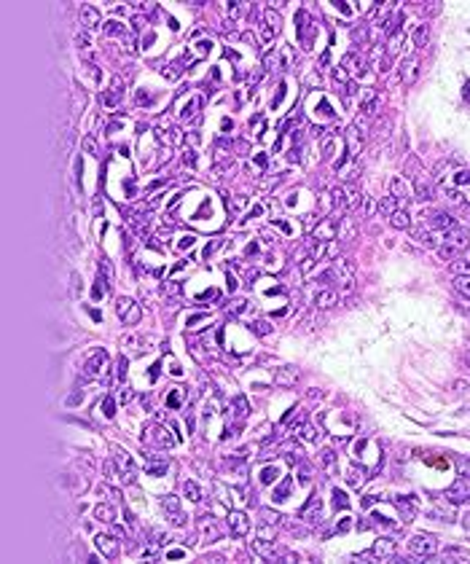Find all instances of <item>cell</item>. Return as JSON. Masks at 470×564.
<instances>
[{
  "label": "cell",
  "mask_w": 470,
  "mask_h": 564,
  "mask_svg": "<svg viewBox=\"0 0 470 564\" xmlns=\"http://www.w3.org/2000/svg\"><path fill=\"white\" fill-rule=\"evenodd\" d=\"M433 196H435L433 183H427L425 177H419V180H416V199H425L427 202V199H433Z\"/></svg>",
  "instance_id": "cell-22"
},
{
  "label": "cell",
  "mask_w": 470,
  "mask_h": 564,
  "mask_svg": "<svg viewBox=\"0 0 470 564\" xmlns=\"http://www.w3.org/2000/svg\"><path fill=\"white\" fill-rule=\"evenodd\" d=\"M299 435H304L307 441H314V438H317V430L312 427V424H304V427H299Z\"/></svg>",
  "instance_id": "cell-40"
},
{
  "label": "cell",
  "mask_w": 470,
  "mask_h": 564,
  "mask_svg": "<svg viewBox=\"0 0 470 564\" xmlns=\"http://www.w3.org/2000/svg\"><path fill=\"white\" fill-rule=\"evenodd\" d=\"M102 274H108V277H113V266H110V263H102Z\"/></svg>",
  "instance_id": "cell-52"
},
{
  "label": "cell",
  "mask_w": 470,
  "mask_h": 564,
  "mask_svg": "<svg viewBox=\"0 0 470 564\" xmlns=\"http://www.w3.org/2000/svg\"><path fill=\"white\" fill-rule=\"evenodd\" d=\"M390 223H392V229H408V226H411V218H408V212L395 210L392 215H390Z\"/></svg>",
  "instance_id": "cell-23"
},
{
  "label": "cell",
  "mask_w": 470,
  "mask_h": 564,
  "mask_svg": "<svg viewBox=\"0 0 470 564\" xmlns=\"http://www.w3.org/2000/svg\"><path fill=\"white\" fill-rule=\"evenodd\" d=\"M121 94H124V91H121V83H116L113 91H110V94H105V105H108V108H113L118 99H121Z\"/></svg>",
  "instance_id": "cell-32"
},
{
  "label": "cell",
  "mask_w": 470,
  "mask_h": 564,
  "mask_svg": "<svg viewBox=\"0 0 470 564\" xmlns=\"http://www.w3.org/2000/svg\"><path fill=\"white\" fill-rule=\"evenodd\" d=\"M379 210L385 212V215H392V212H395V199L392 196H385V199H382V204H379Z\"/></svg>",
  "instance_id": "cell-38"
},
{
  "label": "cell",
  "mask_w": 470,
  "mask_h": 564,
  "mask_svg": "<svg viewBox=\"0 0 470 564\" xmlns=\"http://www.w3.org/2000/svg\"><path fill=\"white\" fill-rule=\"evenodd\" d=\"M457 183H460V185H465V183H468V172H465V169H462L460 175H457Z\"/></svg>",
  "instance_id": "cell-51"
},
{
  "label": "cell",
  "mask_w": 470,
  "mask_h": 564,
  "mask_svg": "<svg viewBox=\"0 0 470 564\" xmlns=\"http://www.w3.org/2000/svg\"><path fill=\"white\" fill-rule=\"evenodd\" d=\"M97 519L100 521H116V513H113V508H108V505H97Z\"/></svg>",
  "instance_id": "cell-31"
},
{
  "label": "cell",
  "mask_w": 470,
  "mask_h": 564,
  "mask_svg": "<svg viewBox=\"0 0 470 564\" xmlns=\"http://www.w3.org/2000/svg\"><path fill=\"white\" fill-rule=\"evenodd\" d=\"M363 76V59L357 54H344L341 65L336 68V78L339 81H349V78H360Z\"/></svg>",
  "instance_id": "cell-2"
},
{
  "label": "cell",
  "mask_w": 470,
  "mask_h": 564,
  "mask_svg": "<svg viewBox=\"0 0 470 564\" xmlns=\"http://www.w3.org/2000/svg\"><path fill=\"white\" fill-rule=\"evenodd\" d=\"M468 274H460V277H457V280H454V290H457V293H460L462 298H468L470 296V288H468Z\"/></svg>",
  "instance_id": "cell-29"
},
{
  "label": "cell",
  "mask_w": 470,
  "mask_h": 564,
  "mask_svg": "<svg viewBox=\"0 0 470 564\" xmlns=\"http://www.w3.org/2000/svg\"><path fill=\"white\" fill-rule=\"evenodd\" d=\"M185 497H188V500H194V502H199L202 500V489L199 486H196V483H185Z\"/></svg>",
  "instance_id": "cell-34"
},
{
  "label": "cell",
  "mask_w": 470,
  "mask_h": 564,
  "mask_svg": "<svg viewBox=\"0 0 470 564\" xmlns=\"http://www.w3.org/2000/svg\"><path fill=\"white\" fill-rule=\"evenodd\" d=\"M169 406H172V408H177V406H180V390H177L175 395H169Z\"/></svg>",
  "instance_id": "cell-49"
},
{
  "label": "cell",
  "mask_w": 470,
  "mask_h": 564,
  "mask_svg": "<svg viewBox=\"0 0 470 564\" xmlns=\"http://www.w3.org/2000/svg\"><path fill=\"white\" fill-rule=\"evenodd\" d=\"M347 140H349V154L357 156L360 154V145H363V132L357 127H349L347 129Z\"/></svg>",
  "instance_id": "cell-20"
},
{
  "label": "cell",
  "mask_w": 470,
  "mask_h": 564,
  "mask_svg": "<svg viewBox=\"0 0 470 564\" xmlns=\"http://www.w3.org/2000/svg\"><path fill=\"white\" fill-rule=\"evenodd\" d=\"M403 38H406V35H403V30H398V32H395V35H392V41H390V54H395V51L400 49ZM390 54H387V57H390Z\"/></svg>",
  "instance_id": "cell-37"
},
{
  "label": "cell",
  "mask_w": 470,
  "mask_h": 564,
  "mask_svg": "<svg viewBox=\"0 0 470 564\" xmlns=\"http://www.w3.org/2000/svg\"><path fill=\"white\" fill-rule=\"evenodd\" d=\"M333 231H336V221H328L325 226H320L317 237H322V242H325V240H330V237H333Z\"/></svg>",
  "instance_id": "cell-35"
},
{
  "label": "cell",
  "mask_w": 470,
  "mask_h": 564,
  "mask_svg": "<svg viewBox=\"0 0 470 564\" xmlns=\"http://www.w3.org/2000/svg\"><path fill=\"white\" fill-rule=\"evenodd\" d=\"M167 556H169V559H183V551H169Z\"/></svg>",
  "instance_id": "cell-53"
},
{
  "label": "cell",
  "mask_w": 470,
  "mask_h": 564,
  "mask_svg": "<svg viewBox=\"0 0 470 564\" xmlns=\"http://www.w3.org/2000/svg\"><path fill=\"white\" fill-rule=\"evenodd\" d=\"M234 408H239V416H247V403H244V398H236Z\"/></svg>",
  "instance_id": "cell-47"
},
{
  "label": "cell",
  "mask_w": 470,
  "mask_h": 564,
  "mask_svg": "<svg viewBox=\"0 0 470 564\" xmlns=\"http://www.w3.org/2000/svg\"><path fill=\"white\" fill-rule=\"evenodd\" d=\"M446 244H449V247H454V250H462L468 244V231L452 226V229L446 231Z\"/></svg>",
  "instance_id": "cell-14"
},
{
  "label": "cell",
  "mask_w": 470,
  "mask_h": 564,
  "mask_svg": "<svg viewBox=\"0 0 470 564\" xmlns=\"http://www.w3.org/2000/svg\"><path fill=\"white\" fill-rule=\"evenodd\" d=\"M242 11H244L242 5H231V16H234V19H236V16H242Z\"/></svg>",
  "instance_id": "cell-50"
},
{
  "label": "cell",
  "mask_w": 470,
  "mask_h": 564,
  "mask_svg": "<svg viewBox=\"0 0 470 564\" xmlns=\"http://www.w3.org/2000/svg\"><path fill=\"white\" fill-rule=\"evenodd\" d=\"M167 465H169L167 460H154V462L148 460V470H151V476H164V473H167Z\"/></svg>",
  "instance_id": "cell-30"
},
{
  "label": "cell",
  "mask_w": 470,
  "mask_h": 564,
  "mask_svg": "<svg viewBox=\"0 0 470 564\" xmlns=\"http://www.w3.org/2000/svg\"><path fill=\"white\" fill-rule=\"evenodd\" d=\"M145 441H151V443H156V446H172V435H167L161 427H154V430H148V435H145Z\"/></svg>",
  "instance_id": "cell-19"
},
{
  "label": "cell",
  "mask_w": 470,
  "mask_h": 564,
  "mask_svg": "<svg viewBox=\"0 0 470 564\" xmlns=\"http://www.w3.org/2000/svg\"><path fill=\"white\" fill-rule=\"evenodd\" d=\"M416 78H419V59H416V57H406L400 62V81L411 86Z\"/></svg>",
  "instance_id": "cell-7"
},
{
  "label": "cell",
  "mask_w": 470,
  "mask_h": 564,
  "mask_svg": "<svg viewBox=\"0 0 470 564\" xmlns=\"http://www.w3.org/2000/svg\"><path fill=\"white\" fill-rule=\"evenodd\" d=\"M408 194H411V191H408L406 180H403V177H395L392 180V199H408Z\"/></svg>",
  "instance_id": "cell-27"
},
{
  "label": "cell",
  "mask_w": 470,
  "mask_h": 564,
  "mask_svg": "<svg viewBox=\"0 0 470 564\" xmlns=\"http://www.w3.org/2000/svg\"><path fill=\"white\" fill-rule=\"evenodd\" d=\"M161 505H164V510H167V516H172V521H175L177 527H183V524H185V513L180 510V505H177V497H164Z\"/></svg>",
  "instance_id": "cell-13"
},
{
  "label": "cell",
  "mask_w": 470,
  "mask_h": 564,
  "mask_svg": "<svg viewBox=\"0 0 470 564\" xmlns=\"http://www.w3.org/2000/svg\"><path fill=\"white\" fill-rule=\"evenodd\" d=\"M382 99L376 94H371L368 99H363V116H376V110H379Z\"/></svg>",
  "instance_id": "cell-28"
},
{
  "label": "cell",
  "mask_w": 470,
  "mask_h": 564,
  "mask_svg": "<svg viewBox=\"0 0 470 564\" xmlns=\"http://www.w3.org/2000/svg\"><path fill=\"white\" fill-rule=\"evenodd\" d=\"M328 280H336L344 290H352L355 288V261H349V258L336 261L333 269L328 271Z\"/></svg>",
  "instance_id": "cell-1"
},
{
  "label": "cell",
  "mask_w": 470,
  "mask_h": 564,
  "mask_svg": "<svg viewBox=\"0 0 470 564\" xmlns=\"http://www.w3.org/2000/svg\"><path fill=\"white\" fill-rule=\"evenodd\" d=\"M81 16H83V24H86V27H94V24H100V11H97L94 5H86V8L81 11Z\"/></svg>",
  "instance_id": "cell-26"
},
{
  "label": "cell",
  "mask_w": 470,
  "mask_h": 564,
  "mask_svg": "<svg viewBox=\"0 0 470 564\" xmlns=\"http://www.w3.org/2000/svg\"><path fill=\"white\" fill-rule=\"evenodd\" d=\"M333 497H336V500H333L336 510H339L341 505H347V497H344V492H339V489H336V492H333Z\"/></svg>",
  "instance_id": "cell-45"
},
{
  "label": "cell",
  "mask_w": 470,
  "mask_h": 564,
  "mask_svg": "<svg viewBox=\"0 0 470 564\" xmlns=\"http://www.w3.org/2000/svg\"><path fill=\"white\" fill-rule=\"evenodd\" d=\"M414 237H416V240H419L422 244H425V247H441L438 240H435V234H433V231L427 234V229H416V231H414Z\"/></svg>",
  "instance_id": "cell-25"
},
{
  "label": "cell",
  "mask_w": 470,
  "mask_h": 564,
  "mask_svg": "<svg viewBox=\"0 0 470 564\" xmlns=\"http://www.w3.org/2000/svg\"><path fill=\"white\" fill-rule=\"evenodd\" d=\"M468 494H470V489H468V473H462L460 481L449 489V502H465Z\"/></svg>",
  "instance_id": "cell-10"
},
{
  "label": "cell",
  "mask_w": 470,
  "mask_h": 564,
  "mask_svg": "<svg viewBox=\"0 0 470 564\" xmlns=\"http://www.w3.org/2000/svg\"><path fill=\"white\" fill-rule=\"evenodd\" d=\"M374 556L376 559H392L395 556V540H390V537H379V540L374 543Z\"/></svg>",
  "instance_id": "cell-12"
},
{
  "label": "cell",
  "mask_w": 470,
  "mask_h": 564,
  "mask_svg": "<svg viewBox=\"0 0 470 564\" xmlns=\"http://www.w3.org/2000/svg\"><path fill=\"white\" fill-rule=\"evenodd\" d=\"M304 519H307L309 524H317V521H320L322 519V516H320V500H317V497H312V500H309V505L307 508H304Z\"/></svg>",
  "instance_id": "cell-21"
},
{
  "label": "cell",
  "mask_w": 470,
  "mask_h": 564,
  "mask_svg": "<svg viewBox=\"0 0 470 564\" xmlns=\"http://www.w3.org/2000/svg\"><path fill=\"white\" fill-rule=\"evenodd\" d=\"M121 32H124V27L118 22H108V24H105V35H121Z\"/></svg>",
  "instance_id": "cell-42"
},
{
  "label": "cell",
  "mask_w": 470,
  "mask_h": 564,
  "mask_svg": "<svg viewBox=\"0 0 470 564\" xmlns=\"http://www.w3.org/2000/svg\"><path fill=\"white\" fill-rule=\"evenodd\" d=\"M105 366H108V352H105V349H94L83 363V376L86 379H94V376H100V371Z\"/></svg>",
  "instance_id": "cell-4"
},
{
  "label": "cell",
  "mask_w": 470,
  "mask_h": 564,
  "mask_svg": "<svg viewBox=\"0 0 470 564\" xmlns=\"http://www.w3.org/2000/svg\"><path fill=\"white\" fill-rule=\"evenodd\" d=\"M333 207L336 210H341V207H352L355 204V194L349 188H333Z\"/></svg>",
  "instance_id": "cell-15"
},
{
  "label": "cell",
  "mask_w": 470,
  "mask_h": 564,
  "mask_svg": "<svg viewBox=\"0 0 470 564\" xmlns=\"http://www.w3.org/2000/svg\"><path fill=\"white\" fill-rule=\"evenodd\" d=\"M229 527H231V532H234L236 537H247V532H250V519L242 513V510H234V513L229 516Z\"/></svg>",
  "instance_id": "cell-8"
},
{
  "label": "cell",
  "mask_w": 470,
  "mask_h": 564,
  "mask_svg": "<svg viewBox=\"0 0 470 564\" xmlns=\"http://www.w3.org/2000/svg\"><path fill=\"white\" fill-rule=\"evenodd\" d=\"M277 479V468H263V473H261V483H271Z\"/></svg>",
  "instance_id": "cell-41"
},
{
  "label": "cell",
  "mask_w": 470,
  "mask_h": 564,
  "mask_svg": "<svg viewBox=\"0 0 470 564\" xmlns=\"http://www.w3.org/2000/svg\"><path fill=\"white\" fill-rule=\"evenodd\" d=\"M438 250H441V255L446 258V261H452V258L457 255V250H454V247H449V244H443V247H438Z\"/></svg>",
  "instance_id": "cell-46"
},
{
  "label": "cell",
  "mask_w": 470,
  "mask_h": 564,
  "mask_svg": "<svg viewBox=\"0 0 470 564\" xmlns=\"http://www.w3.org/2000/svg\"><path fill=\"white\" fill-rule=\"evenodd\" d=\"M454 226V215H449V212H443V210H430L425 212V229H452Z\"/></svg>",
  "instance_id": "cell-6"
},
{
  "label": "cell",
  "mask_w": 470,
  "mask_h": 564,
  "mask_svg": "<svg viewBox=\"0 0 470 564\" xmlns=\"http://www.w3.org/2000/svg\"><path fill=\"white\" fill-rule=\"evenodd\" d=\"M314 304H317L320 309H330V307H336V304H339V293L325 288V290H320V293L314 296Z\"/></svg>",
  "instance_id": "cell-18"
},
{
  "label": "cell",
  "mask_w": 470,
  "mask_h": 564,
  "mask_svg": "<svg viewBox=\"0 0 470 564\" xmlns=\"http://www.w3.org/2000/svg\"><path fill=\"white\" fill-rule=\"evenodd\" d=\"M253 551H255L258 556H263L266 562L280 559V548H277L271 540H255V543H253Z\"/></svg>",
  "instance_id": "cell-9"
},
{
  "label": "cell",
  "mask_w": 470,
  "mask_h": 564,
  "mask_svg": "<svg viewBox=\"0 0 470 564\" xmlns=\"http://www.w3.org/2000/svg\"><path fill=\"white\" fill-rule=\"evenodd\" d=\"M427 35H430V24H419V27L411 32V41H414L416 49H422V46L427 43Z\"/></svg>",
  "instance_id": "cell-24"
},
{
  "label": "cell",
  "mask_w": 470,
  "mask_h": 564,
  "mask_svg": "<svg viewBox=\"0 0 470 564\" xmlns=\"http://www.w3.org/2000/svg\"><path fill=\"white\" fill-rule=\"evenodd\" d=\"M274 382L280 384V387H293V384L299 382V371L296 368H280L274 374Z\"/></svg>",
  "instance_id": "cell-16"
},
{
  "label": "cell",
  "mask_w": 470,
  "mask_h": 564,
  "mask_svg": "<svg viewBox=\"0 0 470 564\" xmlns=\"http://www.w3.org/2000/svg\"><path fill=\"white\" fill-rule=\"evenodd\" d=\"M113 408H116L113 401H102V414H105V416H113V414H116Z\"/></svg>",
  "instance_id": "cell-44"
},
{
  "label": "cell",
  "mask_w": 470,
  "mask_h": 564,
  "mask_svg": "<svg viewBox=\"0 0 470 564\" xmlns=\"http://www.w3.org/2000/svg\"><path fill=\"white\" fill-rule=\"evenodd\" d=\"M408 554H411L414 559H430V556L435 554V540L427 535H414L411 540H408Z\"/></svg>",
  "instance_id": "cell-3"
},
{
  "label": "cell",
  "mask_w": 470,
  "mask_h": 564,
  "mask_svg": "<svg viewBox=\"0 0 470 564\" xmlns=\"http://www.w3.org/2000/svg\"><path fill=\"white\" fill-rule=\"evenodd\" d=\"M199 108H202V97H194V99L188 102V108H185L183 116H194V113H199Z\"/></svg>",
  "instance_id": "cell-39"
},
{
  "label": "cell",
  "mask_w": 470,
  "mask_h": 564,
  "mask_svg": "<svg viewBox=\"0 0 470 564\" xmlns=\"http://www.w3.org/2000/svg\"><path fill=\"white\" fill-rule=\"evenodd\" d=\"M97 548H100L102 554L108 556V559H116L118 551H121L118 540H116V537H110V535H97Z\"/></svg>",
  "instance_id": "cell-11"
},
{
  "label": "cell",
  "mask_w": 470,
  "mask_h": 564,
  "mask_svg": "<svg viewBox=\"0 0 470 564\" xmlns=\"http://www.w3.org/2000/svg\"><path fill=\"white\" fill-rule=\"evenodd\" d=\"M347 481L352 483V486H360V483H363V470H360V468H349Z\"/></svg>",
  "instance_id": "cell-36"
},
{
  "label": "cell",
  "mask_w": 470,
  "mask_h": 564,
  "mask_svg": "<svg viewBox=\"0 0 470 564\" xmlns=\"http://www.w3.org/2000/svg\"><path fill=\"white\" fill-rule=\"evenodd\" d=\"M196 527H199V535H202V540H215V537H218V527H215V519H210V516H202Z\"/></svg>",
  "instance_id": "cell-17"
},
{
  "label": "cell",
  "mask_w": 470,
  "mask_h": 564,
  "mask_svg": "<svg viewBox=\"0 0 470 564\" xmlns=\"http://www.w3.org/2000/svg\"><path fill=\"white\" fill-rule=\"evenodd\" d=\"M83 151H89L91 156H97V145H94V140H91V137H89V140H83Z\"/></svg>",
  "instance_id": "cell-48"
},
{
  "label": "cell",
  "mask_w": 470,
  "mask_h": 564,
  "mask_svg": "<svg viewBox=\"0 0 470 564\" xmlns=\"http://www.w3.org/2000/svg\"><path fill=\"white\" fill-rule=\"evenodd\" d=\"M288 494H290V479L282 481V486H277V492H274V502H282V500H288Z\"/></svg>",
  "instance_id": "cell-33"
},
{
  "label": "cell",
  "mask_w": 470,
  "mask_h": 564,
  "mask_svg": "<svg viewBox=\"0 0 470 564\" xmlns=\"http://www.w3.org/2000/svg\"><path fill=\"white\" fill-rule=\"evenodd\" d=\"M261 516H263V524H269V527H274L277 519H280V516H277V513H271V510H261Z\"/></svg>",
  "instance_id": "cell-43"
},
{
  "label": "cell",
  "mask_w": 470,
  "mask_h": 564,
  "mask_svg": "<svg viewBox=\"0 0 470 564\" xmlns=\"http://www.w3.org/2000/svg\"><path fill=\"white\" fill-rule=\"evenodd\" d=\"M116 312H118V317L124 320V325H135V322H140V307H137V304L132 301V298H118Z\"/></svg>",
  "instance_id": "cell-5"
}]
</instances>
